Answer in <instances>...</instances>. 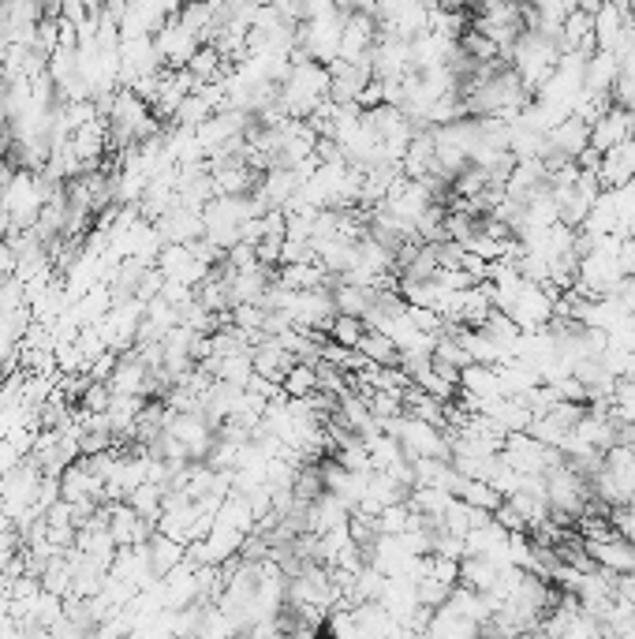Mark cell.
Instances as JSON below:
<instances>
[{"label": "cell", "mask_w": 635, "mask_h": 639, "mask_svg": "<svg viewBox=\"0 0 635 639\" xmlns=\"http://www.w3.org/2000/svg\"><path fill=\"white\" fill-rule=\"evenodd\" d=\"M568 49H579V53H587L591 57L594 49V12H583V8H572L565 15V23H561V53Z\"/></svg>", "instance_id": "cell-5"}, {"label": "cell", "mask_w": 635, "mask_h": 639, "mask_svg": "<svg viewBox=\"0 0 635 639\" xmlns=\"http://www.w3.org/2000/svg\"><path fill=\"white\" fill-rule=\"evenodd\" d=\"M355 348L367 355L370 363H381V367H396V363H400V348H396L393 337H389V333H381V329H367Z\"/></svg>", "instance_id": "cell-8"}, {"label": "cell", "mask_w": 635, "mask_h": 639, "mask_svg": "<svg viewBox=\"0 0 635 639\" xmlns=\"http://www.w3.org/2000/svg\"><path fill=\"white\" fill-rule=\"evenodd\" d=\"M617 75H621V60H617V53H609V49H594L591 57H587V71H583V90L609 94L613 83H617Z\"/></svg>", "instance_id": "cell-6"}, {"label": "cell", "mask_w": 635, "mask_h": 639, "mask_svg": "<svg viewBox=\"0 0 635 639\" xmlns=\"http://www.w3.org/2000/svg\"><path fill=\"white\" fill-rule=\"evenodd\" d=\"M576 8H583V12H598L602 8V0H572Z\"/></svg>", "instance_id": "cell-15"}, {"label": "cell", "mask_w": 635, "mask_h": 639, "mask_svg": "<svg viewBox=\"0 0 635 639\" xmlns=\"http://www.w3.org/2000/svg\"><path fill=\"white\" fill-rule=\"evenodd\" d=\"M378 288V284H374ZM374 288L367 284H352V281H333L329 284V292H333V303H337L340 314H355V318H363L370 307V299H374Z\"/></svg>", "instance_id": "cell-7"}, {"label": "cell", "mask_w": 635, "mask_h": 639, "mask_svg": "<svg viewBox=\"0 0 635 639\" xmlns=\"http://www.w3.org/2000/svg\"><path fill=\"white\" fill-rule=\"evenodd\" d=\"M367 333V326H363V318H355V314H333V322H329V337L337 344H344V348H355L359 344V337Z\"/></svg>", "instance_id": "cell-10"}, {"label": "cell", "mask_w": 635, "mask_h": 639, "mask_svg": "<svg viewBox=\"0 0 635 639\" xmlns=\"http://www.w3.org/2000/svg\"><path fill=\"white\" fill-rule=\"evenodd\" d=\"M587 146H591V124H587L583 116L568 113L561 124H553V128L546 131V150H542V154H561L576 161Z\"/></svg>", "instance_id": "cell-2"}, {"label": "cell", "mask_w": 635, "mask_h": 639, "mask_svg": "<svg viewBox=\"0 0 635 639\" xmlns=\"http://www.w3.org/2000/svg\"><path fill=\"white\" fill-rule=\"evenodd\" d=\"M460 49H464L467 57H475L482 60V64H490V60H501V53H497V45L482 34V30L475 27H467L464 34H460Z\"/></svg>", "instance_id": "cell-11"}, {"label": "cell", "mask_w": 635, "mask_h": 639, "mask_svg": "<svg viewBox=\"0 0 635 639\" xmlns=\"http://www.w3.org/2000/svg\"><path fill=\"white\" fill-rule=\"evenodd\" d=\"M635 135V116L624 109V105H613V109H606V113L598 116L591 124V146L594 150H613L617 142L632 139Z\"/></svg>", "instance_id": "cell-4"}, {"label": "cell", "mask_w": 635, "mask_h": 639, "mask_svg": "<svg viewBox=\"0 0 635 639\" xmlns=\"http://www.w3.org/2000/svg\"><path fill=\"white\" fill-rule=\"evenodd\" d=\"M617 266H621L624 277H632L635 273V240L632 236H624L621 247H617Z\"/></svg>", "instance_id": "cell-14"}, {"label": "cell", "mask_w": 635, "mask_h": 639, "mask_svg": "<svg viewBox=\"0 0 635 639\" xmlns=\"http://www.w3.org/2000/svg\"><path fill=\"white\" fill-rule=\"evenodd\" d=\"M494 520H497L501 527H505V531H527V516H523V512L516 509V505L508 501V497L494 509Z\"/></svg>", "instance_id": "cell-13"}, {"label": "cell", "mask_w": 635, "mask_h": 639, "mask_svg": "<svg viewBox=\"0 0 635 639\" xmlns=\"http://www.w3.org/2000/svg\"><path fill=\"white\" fill-rule=\"evenodd\" d=\"M374 79V71L370 64L363 60H333L329 64V101H337V105H352L359 98V90Z\"/></svg>", "instance_id": "cell-1"}, {"label": "cell", "mask_w": 635, "mask_h": 639, "mask_svg": "<svg viewBox=\"0 0 635 639\" xmlns=\"http://www.w3.org/2000/svg\"><path fill=\"white\" fill-rule=\"evenodd\" d=\"M284 397H311V393H318V370H314V363H292V370L284 374Z\"/></svg>", "instance_id": "cell-9"}, {"label": "cell", "mask_w": 635, "mask_h": 639, "mask_svg": "<svg viewBox=\"0 0 635 639\" xmlns=\"http://www.w3.org/2000/svg\"><path fill=\"white\" fill-rule=\"evenodd\" d=\"M609 520H613V527H617V535H621V539L635 542V501L609 509Z\"/></svg>", "instance_id": "cell-12"}, {"label": "cell", "mask_w": 635, "mask_h": 639, "mask_svg": "<svg viewBox=\"0 0 635 639\" xmlns=\"http://www.w3.org/2000/svg\"><path fill=\"white\" fill-rule=\"evenodd\" d=\"M598 180H602V191L635 184V135L617 142L613 150L602 154V161H598Z\"/></svg>", "instance_id": "cell-3"}]
</instances>
